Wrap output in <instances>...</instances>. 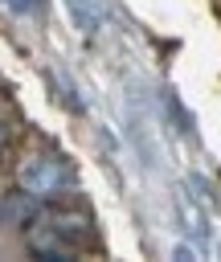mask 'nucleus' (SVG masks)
Listing matches in <instances>:
<instances>
[{
  "label": "nucleus",
  "mask_w": 221,
  "mask_h": 262,
  "mask_svg": "<svg viewBox=\"0 0 221 262\" xmlns=\"http://www.w3.org/2000/svg\"><path fill=\"white\" fill-rule=\"evenodd\" d=\"M74 184H78V172H74V164H70L61 151H29V156H20V164H16V188L29 192V196L41 201V205L70 196Z\"/></svg>",
  "instance_id": "nucleus-1"
},
{
  "label": "nucleus",
  "mask_w": 221,
  "mask_h": 262,
  "mask_svg": "<svg viewBox=\"0 0 221 262\" xmlns=\"http://www.w3.org/2000/svg\"><path fill=\"white\" fill-rule=\"evenodd\" d=\"M37 213H41V221H49L70 246H86V242L94 237V217H90V209L65 205V196H61V201H45V209H37Z\"/></svg>",
  "instance_id": "nucleus-2"
},
{
  "label": "nucleus",
  "mask_w": 221,
  "mask_h": 262,
  "mask_svg": "<svg viewBox=\"0 0 221 262\" xmlns=\"http://www.w3.org/2000/svg\"><path fill=\"white\" fill-rule=\"evenodd\" d=\"M25 250L33 254V258H45V262H70L74 254H78V246H70L49 221H41V213H33L29 221H25Z\"/></svg>",
  "instance_id": "nucleus-3"
},
{
  "label": "nucleus",
  "mask_w": 221,
  "mask_h": 262,
  "mask_svg": "<svg viewBox=\"0 0 221 262\" xmlns=\"http://www.w3.org/2000/svg\"><path fill=\"white\" fill-rule=\"evenodd\" d=\"M61 4H65L70 20H74V29H78L82 37H94V33H98V8H94L90 0H61Z\"/></svg>",
  "instance_id": "nucleus-4"
},
{
  "label": "nucleus",
  "mask_w": 221,
  "mask_h": 262,
  "mask_svg": "<svg viewBox=\"0 0 221 262\" xmlns=\"http://www.w3.org/2000/svg\"><path fill=\"white\" fill-rule=\"evenodd\" d=\"M4 151H8V127L0 123V156H4Z\"/></svg>",
  "instance_id": "nucleus-5"
},
{
  "label": "nucleus",
  "mask_w": 221,
  "mask_h": 262,
  "mask_svg": "<svg viewBox=\"0 0 221 262\" xmlns=\"http://www.w3.org/2000/svg\"><path fill=\"white\" fill-rule=\"evenodd\" d=\"M8 4H12V8H20V12H29V8H33V0H8Z\"/></svg>",
  "instance_id": "nucleus-6"
}]
</instances>
